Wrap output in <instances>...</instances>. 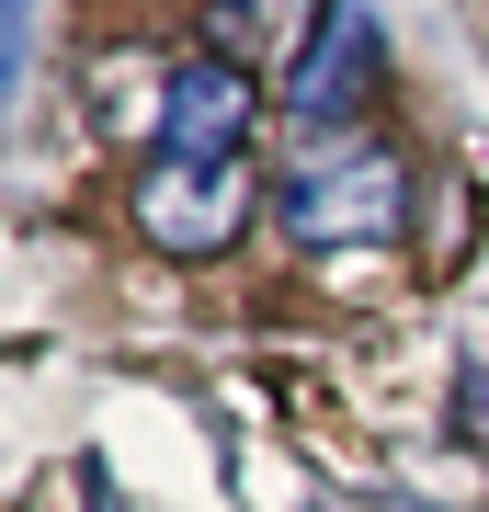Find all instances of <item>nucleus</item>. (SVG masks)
I'll use <instances>...</instances> for the list:
<instances>
[{
    "instance_id": "20e7f679",
    "label": "nucleus",
    "mask_w": 489,
    "mask_h": 512,
    "mask_svg": "<svg viewBox=\"0 0 489 512\" xmlns=\"http://www.w3.org/2000/svg\"><path fill=\"white\" fill-rule=\"evenodd\" d=\"M364 92H376V12H364V0H319L308 57H296L285 103L308 114V126H330V114H353Z\"/></svg>"
},
{
    "instance_id": "f257e3e1",
    "label": "nucleus",
    "mask_w": 489,
    "mask_h": 512,
    "mask_svg": "<svg viewBox=\"0 0 489 512\" xmlns=\"http://www.w3.org/2000/svg\"><path fill=\"white\" fill-rule=\"evenodd\" d=\"M273 217H285V239H308V251L399 239V228H410V160L376 148V137H342V148H319V160L273 194Z\"/></svg>"
},
{
    "instance_id": "f03ea898",
    "label": "nucleus",
    "mask_w": 489,
    "mask_h": 512,
    "mask_svg": "<svg viewBox=\"0 0 489 512\" xmlns=\"http://www.w3.org/2000/svg\"><path fill=\"white\" fill-rule=\"evenodd\" d=\"M251 126H262V92H251V69L239 57H182V69H160V160H182V171H228L239 148H251Z\"/></svg>"
},
{
    "instance_id": "7ed1b4c3",
    "label": "nucleus",
    "mask_w": 489,
    "mask_h": 512,
    "mask_svg": "<svg viewBox=\"0 0 489 512\" xmlns=\"http://www.w3.org/2000/svg\"><path fill=\"white\" fill-rule=\"evenodd\" d=\"M126 217H137L148 251L205 262V251H228V239H239V217H251V160H228V171L148 160V171H137V194H126Z\"/></svg>"
},
{
    "instance_id": "39448f33",
    "label": "nucleus",
    "mask_w": 489,
    "mask_h": 512,
    "mask_svg": "<svg viewBox=\"0 0 489 512\" xmlns=\"http://www.w3.org/2000/svg\"><path fill=\"white\" fill-rule=\"evenodd\" d=\"M23 35H35V0H0V114H12V80H23Z\"/></svg>"
}]
</instances>
